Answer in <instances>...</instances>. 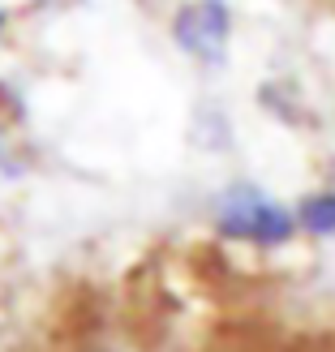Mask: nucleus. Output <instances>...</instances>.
Masks as SVG:
<instances>
[{"mask_svg":"<svg viewBox=\"0 0 335 352\" xmlns=\"http://www.w3.org/2000/svg\"><path fill=\"white\" fill-rule=\"evenodd\" d=\"M210 232L228 245L258 250V254L288 250L296 241L292 202H284L279 193H271L258 181H233L210 202Z\"/></svg>","mask_w":335,"mask_h":352,"instance_id":"1","label":"nucleus"},{"mask_svg":"<svg viewBox=\"0 0 335 352\" xmlns=\"http://www.w3.org/2000/svg\"><path fill=\"white\" fill-rule=\"evenodd\" d=\"M172 43L185 60L219 69L233 52V5L228 0H185L172 13Z\"/></svg>","mask_w":335,"mask_h":352,"instance_id":"2","label":"nucleus"},{"mask_svg":"<svg viewBox=\"0 0 335 352\" xmlns=\"http://www.w3.org/2000/svg\"><path fill=\"white\" fill-rule=\"evenodd\" d=\"M292 219H296V236L305 241H335V185L305 189L292 202Z\"/></svg>","mask_w":335,"mask_h":352,"instance_id":"3","label":"nucleus"},{"mask_svg":"<svg viewBox=\"0 0 335 352\" xmlns=\"http://www.w3.org/2000/svg\"><path fill=\"white\" fill-rule=\"evenodd\" d=\"M9 26H13V13L0 5V43H5V34H9Z\"/></svg>","mask_w":335,"mask_h":352,"instance_id":"4","label":"nucleus"}]
</instances>
